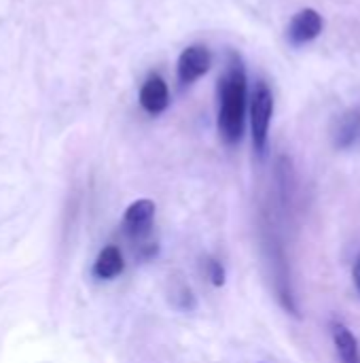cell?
Listing matches in <instances>:
<instances>
[{
    "label": "cell",
    "instance_id": "cell-1",
    "mask_svg": "<svg viewBox=\"0 0 360 363\" xmlns=\"http://www.w3.org/2000/svg\"><path fill=\"white\" fill-rule=\"evenodd\" d=\"M248 79L238 53H229L227 70L219 85V134L227 145H238L246 128Z\"/></svg>",
    "mask_w": 360,
    "mask_h": 363
},
{
    "label": "cell",
    "instance_id": "cell-2",
    "mask_svg": "<svg viewBox=\"0 0 360 363\" xmlns=\"http://www.w3.org/2000/svg\"><path fill=\"white\" fill-rule=\"evenodd\" d=\"M272 115H274V91L265 81H259L250 100V134H252L255 151L259 155H263L267 149Z\"/></svg>",
    "mask_w": 360,
    "mask_h": 363
},
{
    "label": "cell",
    "instance_id": "cell-3",
    "mask_svg": "<svg viewBox=\"0 0 360 363\" xmlns=\"http://www.w3.org/2000/svg\"><path fill=\"white\" fill-rule=\"evenodd\" d=\"M212 66V53L206 45H191L187 47L176 64L178 81L182 85H191L197 79H202Z\"/></svg>",
    "mask_w": 360,
    "mask_h": 363
},
{
    "label": "cell",
    "instance_id": "cell-4",
    "mask_svg": "<svg viewBox=\"0 0 360 363\" xmlns=\"http://www.w3.org/2000/svg\"><path fill=\"white\" fill-rule=\"evenodd\" d=\"M155 211H157L155 208V202L149 200V198L136 200V202H132L125 208L123 228H125V232L129 234L132 240H136V242L146 240V236L151 234V228H153Z\"/></svg>",
    "mask_w": 360,
    "mask_h": 363
},
{
    "label": "cell",
    "instance_id": "cell-5",
    "mask_svg": "<svg viewBox=\"0 0 360 363\" xmlns=\"http://www.w3.org/2000/svg\"><path fill=\"white\" fill-rule=\"evenodd\" d=\"M323 28H325V21L316 9H301L299 13L293 15L286 36L295 47H301V45L316 40L323 34Z\"/></svg>",
    "mask_w": 360,
    "mask_h": 363
},
{
    "label": "cell",
    "instance_id": "cell-6",
    "mask_svg": "<svg viewBox=\"0 0 360 363\" xmlns=\"http://www.w3.org/2000/svg\"><path fill=\"white\" fill-rule=\"evenodd\" d=\"M140 106L149 115H161L170 106V89L159 74H151L144 79L140 87Z\"/></svg>",
    "mask_w": 360,
    "mask_h": 363
},
{
    "label": "cell",
    "instance_id": "cell-7",
    "mask_svg": "<svg viewBox=\"0 0 360 363\" xmlns=\"http://www.w3.org/2000/svg\"><path fill=\"white\" fill-rule=\"evenodd\" d=\"M123 270H125V259H123L121 251H119L115 245L104 247V249L98 253V257H95V262H93V268H91L93 277L100 279V281H112V279H117Z\"/></svg>",
    "mask_w": 360,
    "mask_h": 363
},
{
    "label": "cell",
    "instance_id": "cell-8",
    "mask_svg": "<svg viewBox=\"0 0 360 363\" xmlns=\"http://www.w3.org/2000/svg\"><path fill=\"white\" fill-rule=\"evenodd\" d=\"M331 334H333V342L337 347V353L344 363H360L359 357V340L352 334L350 328H346L339 321L331 323Z\"/></svg>",
    "mask_w": 360,
    "mask_h": 363
},
{
    "label": "cell",
    "instance_id": "cell-9",
    "mask_svg": "<svg viewBox=\"0 0 360 363\" xmlns=\"http://www.w3.org/2000/svg\"><path fill=\"white\" fill-rule=\"evenodd\" d=\"M360 143V113L352 111L344 115L337 121L335 128V147L337 149H352L354 145Z\"/></svg>",
    "mask_w": 360,
    "mask_h": 363
},
{
    "label": "cell",
    "instance_id": "cell-10",
    "mask_svg": "<svg viewBox=\"0 0 360 363\" xmlns=\"http://www.w3.org/2000/svg\"><path fill=\"white\" fill-rule=\"evenodd\" d=\"M172 306L178 311H195L197 308V302H195L191 287L180 279L172 281Z\"/></svg>",
    "mask_w": 360,
    "mask_h": 363
},
{
    "label": "cell",
    "instance_id": "cell-11",
    "mask_svg": "<svg viewBox=\"0 0 360 363\" xmlns=\"http://www.w3.org/2000/svg\"><path fill=\"white\" fill-rule=\"evenodd\" d=\"M206 274H208V279H210V283L214 287H223L225 285L227 274H225V268H223V264L219 259H214V257L206 259Z\"/></svg>",
    "mask_w": 360,
    "mask_h": 363
},
{
    "label": "cell",
    "instance_id": "cell-12",
    "mask_svg": "<svg viewBox=\"0 0 360 363\" xmlns=\"http://www.w3.org/2000/svg\"><path fill=\"white\" fill-rule=\"evenodd\" d=\"M352 281H354V287L360 291V255L354 262V268H352Z\"/></svg>",
    "mask_w": 360,
    "mask_h": 363
}]
</instances>
